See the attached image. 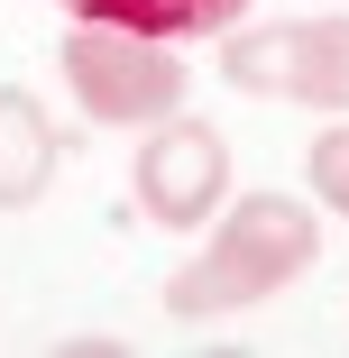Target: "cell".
<instances>
[{
    "mask_svg": "<svg viewBox=\"0 0 349 358\" xmlns=\"http://www.w3.org/2000/svg\"><path fill=\"white\" fill-rule=\"evenodd\" d=\"M221 83L294 110H349V10L313 19H230L221 28Z\"/></svg>",
    "mask_w": 349,
    "mask_h": 358,
    "instance_id": "3957f363",
    "label": "cell"
},
{
    "mask_svg": "<svg viewBox=\"0 0 349 358\" xmlns=\"http://www.w3.org/2000/svg\"><path fill=\"white\" fill-rule=\"evenodd\" d=\"M304 184H313V202H322V211H340V221H349V120H331V129L313 138Z\"/></svg>",
    "mask_w": 349,
    "mask_h": 358,
    "instance_id": "52a82bcc",
    "label": "cell"
},
{
    "mask_svg": "<svg viewBox=\"0 0 349 358\" xmlns=\"http://www.w3.org/2000/svg\"><path fill=\"white\" fill-rule=\"evenodd\" d=\"M129 202L157 230H202L230 202V138L193 110H166L157 129H138V166H129Z\"/></svg>",
    "mask_w": 349,
    "mask_h": 358,
    "instance_id": "277c9868",
    "label": "cell"
},
{
    "mask_svg": "<svg viewBox=\"0 0 349 358\" xmlns=\"http://www.w3.org/2000/svg\"><path fill=\"white\" fill-rule=\"evenodd\" d=\"M64 166V129L28 83H0V211H37Z\"/></svg>",
    "mask_w": 349,
    "mask_h": 358,
    "instance_id": "5b68a950",
    "label": "cell"
},
{
    "mask_svg": "<svg viewBox=\"0 0 349 358\" xmlns=\"http://www.w3.org/2000/svg\"><path fill=\"white\" fill-rule=\"evenodd\" d=\"M313 266H322V211L257 184V193H239V202L221 211V230L166 275V313H175V322H221V313L276 303V294L304 285Z\"/></svg>",
    "mask_w": 349,
    "mask_h": 358,
    "instance_id": "6da1fadb",
    "label": "cell"
},
{
    "mask_svg": "<svg viewBox=\"0 0 349 358\" xmlns=\"http://www.w3.org/2000/svg\"><path fill=\"white\" fill-rule=\"evenodd\" d=\"M64 19H101V28H129V37H221L230 19H248V0H55Z\"/></svg>",
    "mask_w": 349,
    "mask_h": 358,
    "instance_id": "8992f818",
    "label": "cell"
},
{
    "mask_svg": "<svg viewBox=\"0 0 349 358\" xmlns=\"http://www.w3.org/2000/svg\"><path fill=\"white\" fill-rule=\"evenodd\" d=\"M55 64L74 83V110L92 129H157L166 110H184L193 92V64L184 46L166 37H129V28H101V19H74L55 37Z\"/></svg>",
    "mask_w": 349,
    "mask_h": 358,
    "instance_id": "7a4b0ae2",
    "label": "cell"
}]
</instances>
